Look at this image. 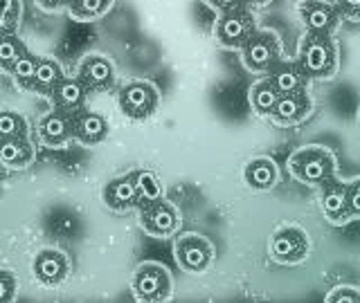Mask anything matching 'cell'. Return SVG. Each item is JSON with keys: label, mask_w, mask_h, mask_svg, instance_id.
<instances>
[{"label": "cell", "mask_w": 360, "mask_h": 303, "mask_svg": "<svg viewBox=\"0 0 360 303\" xmlns=\"http://www.w3.org/2000/svg\"><path fill=\"white\" fill-rule=\"evenodd\" d=\"M288 173L302 184L322 187L335 177V155L322 144H307L288 155Z\"/></svg>", "instance_id": "1"}, {"label": "cell", "mask_w": 360, "mask_h": 303, "mask_svg": "<svg viewBox=\"0 0 360 303\" xmlns=\"http://www.w3.org/2000/svg\"><path fill=\"white\" fill-rule=\"evenodd\" d=\"M297 63L309 79H333L338 72V45L333 36H318V34H304L297 45Z\"/></svg>", "instance_id": "2"}, {"label": "cell", "mask_w": 360, "mask_h": 303, "mask_svg": "<svg viewBox=\"0 0 360 303\" xmlns=\"http://www.w3.org/2000/svg\"><path fill=\"white\" fill-rule=\"evenodd\" d=\"M239 54H241V63L245 70L255 74H268L281 59H284L281 39L273 29H255L252 36L243 43Z\"/></svg>", "instance_id": "3"}, {"label": "cell", "mask_w": 360, "mask_h": 303, "mask_svg": "<svg viewBox=\"0 0 360 303\" xmlns=\"http://www.w3.org/2000/svg\"><path fill=\"white\" fill-rule=\"evenodd\" d=\"M172 288L174 281L169 269L162 263L146 261L135 267V272L131 276V290L135 301L144 303H160L172 299Z\"/></svg>", "instance_id": "4"}, {"label": "cell", "mask_w": 360, "mask_h": 303, "mask_svg": "<svg viewBox=\"0 0 360 303\" xmlns=\"http://www.w3.org/2000/svg\"><path fill=\"white\" fill-rule=\"evenodd\" d=\"M311 254V238L300 224L279 227L268 243V256L279 265H300Z\"/></svg>", "instance_id": "5"}, {"label": "cell", "mask_w": 360, "mask_h": 303, "mask_svg": "<svg viewBox=\"0 0 360 303\" xmlns=\"http://www.w3.org/2000/svg\"><path fill=\"white\" fill-rule=\"evenodd\" d=\"M117 104L124 117L133 121H144L158 110L160 93H158V88L151 81L133 79V81L122 86V90L117 93Z\"/></svg>", "instance_id": "6"}, {"label": "cell", "mask_w": 360, "mask_h": 303, "mask_svg": "<svg viewBox=\"0 0 360 303\" xmlns=\"http://www.w3.org/2000/svg\"><path fill=\"white\" fill-rule=\"evenodd\" d=\"M174 256L189 274H205L214 263V245L202 234H178L174 241Z\"/></svg>", "instance_id": "7"}, {"label": "cell", "mask_w": 360, "mask_h": 303, "mask_svg": "<svg viewBox=\"0 0 360 303\" xmlns=\"http://www.w3.org/2000/svg\"><path fill=\"white\" fill-rule=\"evenodd\" d=\"M257 29V22L250 9H232L219 14L217 22H214V41H217L223 50H236L243 48V43L252 36Z\"/></svg>", "instance_id": "8"}, {"label": "cell", "mask_w": 360, "mask_h": 303, "mask_svg": "<svg viewBox=\"0 0 360 303\" xmlns=\"http://www.w3.org/2000/svg\"><path fill=\"white\" fill-rule=\"evenodd\" d=\"M140 224L149 236L169 238L180 229V211L169 200L160 198L140 207Z\"/></svg>", "instance_id": "9"}, {"label": "cell", "mask_w": 360, "mask_h": 303, "mask_svg": "<svg viewBox=\"0 0 360 303\" xmlns=\"http://www.w3.org/2000/svg\"><path fill=\"white\" fill-rule=\"evenodd\" d=\"M297 16L304 29L309 34H318V36H333V32L342 20L335 5L326 3V0H300Z\"/></svg>", "instance_id": "10"}, {"label": "cell", "mask_w": 360, "mask_h": 303, "mask_svg": "<svg viewBox=\"0 0 360 303\" xmlns=\"http://www.w3.org/2000/svg\"><path fill=\"white\" fill-rule=\"evenodd\" d=\"M77 79L88 88V93H104L115 86V65L101 54H88L79 63Z\"/></svg>", "instance_id": "11"}, {"label": "cell", "mask_w": 360, "mask_h": 303, "mask_svg": "<svg viewBox=\"0 0 360 303\" xmlns=\"http://www.w3.org/2000/svg\"><path fill=\"white\" fill-rule=\"evenodd\" d=\"M320 209L324 218L333 227H342V224L352 222V209H349V196H347V182L342 180H329L320 187Z\"/></svg>", "instance_id": "12"}, {"label": "cell", "mask_w": 360, "mask_h": 303, "mask_svg": "<svg viewBox=\"0 0 360 303\" xmlns=\"http://www.w3.org/2000/svg\"><path fill=\"white\" fill-rule=\"evenodd\" d=\"M313 110V99L307 93H290V95H279L277 104L270 112V121L275 126L281 128H290V126H300V123L311 115Z\"/></svg>", "instance_id": "13"}, {"label": "cell", "mask_w": 360, "mask_h": 303, "mask_svg": "<svg viewBox=\"0 0 360 303\" xmlns=\"http://www.w3.org/2000/svg\"><path fill=\"white\" fill-rule=\"evenodd\" d=\"M39 142L48 149H63L75 140V126L72 115L63 110H52L45 117H41L37 126Z\"/></svg>", "instance_id": "14"}, {"label": "cell", "mask_w": 360, "mask_h": 303, "mask_svg": "<svg viewBox=\"0 0 360 303\" xmlns=\"http://www.w3.org/2000/svg\"><path fill=\"white\" fill-rule=\"evenodd\" d=\"M32 272L45 288H56L70 274V261L59 250H41L32 263Z\"/></svg>", "instance_id": "15"}, {"label": "cell", "mask_w": 360, "mask_h": 303, "mask_svg": "<svg viewBox=\"0 0 360 303\" xmlns=\"http://www.w3.org/2000/svg\"><path fill=\"white\" fill-rule=\"evenodd\" d=\"M72 126H75V142L84 146H97L106 142L108 137V121L104 115L93 110H79L72 115Z\"/></svg>", "instance_id": "16"}, {"label": "cell", "mask_w": 360, "mask_h": 303, "mask_svg": "<svg viewBox=\"0 0 360 303\" xmlns=\"http://www.w3.org/2000/svg\"><path fill=\"white\" fill-rule=\"evenodd\" d=\"M86 95H88V88L79 81L77 76H63L61 81L52 88L48 99L54 106V110H63V112L75 115V112L84 110Z\"/></svg>", "instance_id": "17"}, {"label": "cell", "mask_w": 360, "mask_h": 303, "mask_svg": "<svg viewBox=\"0 0 360 303\" xmlns=\"http://www.w3.org/2000/svg\"><path fill=\"white\" fill-rule=\"evenodd\" d=\"M268 79L273 81L279 95H290V93H307L311 79L309 74L302 70V65L295 61L281 59L273 70L268 72Z\"/></svg>", "instance_id": "18"}, {"label": "cell", "mask_w": 360, "mask_h": 303, "mask_svg": "<svg viewBox=\"0 0 360 303\" xmlns=\"http://www.w3.org/2000/svg\"><path fill=\"white\" fill-rule=\"evenodd\" d=\"M34 157H37V151L30 142V135L0 140V166L9 171H22L34 162Z\"/></svg>", "instance_id": "19"}, {"label": "cell", "mask_w": 360, "mask_h": 303, "mask_svg": "<svg viewBox=\"0 0 360 303\" xmlns=\"http://www.w3.org/2000/svg\"><path fill=\"white\" fill-rule=\"evenodd\" d=\"M243 182L252 191H270L279 182V168L273 157H252L243 166Z\"/></svg>", "instance_id": "20"}, {"label": "cell", "mask_w": 360, "mask_h": 303, "mask_svg": "<svg viewBox=\"0 0 360 303\" xmlns=\"http://www.w3.org/2000/svg\"><path fill=\"white\" fill-rule=\"evenodd\" d=\"M104 202L112 211H127L133 207H140V198H138V191H135L133 175L129 173V175L110 180L104 187Z\"/></svg>", "instance_id": "21"}, {"label": "cell", "mask_w": 360, "mask_h": 303, "mask_svg": "<svg viewBox=\"0 0 360 303\" xmlns=\"http://www.w3.org/2000/svg\"><path fill=\"white\" fill-rule=\"evenodd\" d=\"M65 76L63 67L59 61L54 59H39V65H37V72H34V79L30 81V93H37V95H43L48 97L52 93V88L61 81Z\"/></svg>", "instance_id": "22"}, {"label": "cell", "mask_w": 360, "mask_h": 303, "mask_svg": "<svg viewBox=\"0 0 360 303\" xmlns=\"http://www.w3.org/2000/svg\"><path fill=\"white\" fill-rule=\"evenodd\" d=\"M248 99H250V108L257 112V115L268 119L270 112H273V108H275V104H277V99H279V93H277V88L273 86V81L266 76V79H262V81L252 83Z\"/></svg>", "instance_id": "23"}, {"label": "cell", "mask_w": 360, "mask_h": 303, "mask_svg": "<svg viewBox=\"0 0 360 303\" xmlns=\"http://www.w3.org/2000/svg\"><path fill=\"white\" fill-rule=\"evenodd\" d=\"M131 175H133L135 191H138V198H140V207L165 198V187H162L160 177H158L155 171H149V168H140V171H133Z\"/></svg>", "instance_id": "24"}, {"label": "cell", "mask_w": 360, "mask_h": 303, "mask_svg": "<svg viewBox=\"0 0 360 303\" xmlns=\"http://www.w3.org/2000/svg\"><path fill=\"white\" fill-rule=\"evenodd\" d=\"M112 7V0H70L68 11L70 16L84 22H93L104 18Z\"/></svg>", "instance_id": "25"}, {"label": "cell", "mask_w": 360, "mask_h": 303, "mask_svg": "<svg viewBox=\"0 0 360 303\" xmlns=\"http://www.w3.org/2000/svg\"><path fill=\"white\" fill-rule=\"evenodd\" d=\"M37 65H39V56L32 54V52H25L14 65L9 67L7 74L11 76V81H14L16 86H20L22 90H27L30 81L34 79V72H37Z\"/></svg>", "instance_id": "26"}, {"label": "cell", "mask_w": 360, "mask_h": 303, "mask_svg": "<svg viewBox=\"0 0 360 303\" xmlns=\"http://www.w3.org/2000/svg\"><path fill=\"white\" fill-rule=\"evenodd\" d=\"M25 52H27V48H25V43L18 39V34L3 36L0 39V70L7 72Z\"/></svg>", "instance_id": "27"}, {"label": "cell", "mask_w": 360, "mask_h": 303, "mask_svg": "<svg viewBox=\"0 0 360 303\" xmlns=\"http://www.w3.org/2000/svg\"><path fill=\"white\" fill-rule=\"evenodd\" d=\"M20 135H30L27 119L16 110H0V140L20 137Z\"/></svg>", "instance_id": "28"}, {"label": "cell", "mask_w": 360, "mask_h": 303, "mask_svg": "<svg viewBox=\"0 0 360 303\" xmlns=\"http://www.w3.org/2000/svg\"><path fill=\"white\" fill-rule=\"evenodd\" d=\"M20 22V0H0V39L16 34Z\"/></svg>", "instance_id": "29"}, {"label": "cell", "mask_w": 360, "mask_h": 303, "mask_svg": "<svg viewBox=\"0 0 360 303\" xmlns=\"http://www.w3.org/2000/svg\"><path fill=\"white\" fill-rule=\"evenodd\" d=\"M326 303H360V288L356 285H335L324 297Z\"/></svg>", "instance_id": "30"}, {"label": "cell", "mask_w": 360, "mask_h": 303, "mask_svg": "<svg viewBox=\"0 0 360 303\" xmlns=\"http://www.w3.org/2000/svg\"><path fill=\"white\" fill-rule=\"evenodd\" d=\"M18 292V278L7 272V269H0V303H9L16 299Z\"/></svg>", "instance_id": "31"}, {"label": "cell", "mask_w": 360, "mask_h": 303, "mask_svg": "<svg viewBox=\"0 0 360 303\" xmlns=\"http://www.w3.org/2000/svg\"><path fill=\"white\" fill-rule=\"evenodd\" d=\"M342 20L349 22H360V0H333Z\"/></svg>", "instance_id": "32"}, {"label": "cell", "mask_w": 360, "mask_h": 303, "mask_svg": "<svg viewBox=\"0 0 360 303\" xmlns=\"http://www.w3.org/2000/svg\"><path fill=\"white\" fill-rule=\"evenodd\" d=\"M347 196L349 209H352V220H360V177L347 180Z\"/></svg>", "instance_id": "33"}, {"label": "cell", "mask_w": 360, "mask_h": 303, "mask_svg": "<svg viewBox=\"0 0 360 303\" xmlns=\"http://www.w3.org/2000/svg\"><path fill=\"white\" fill-rule=\"evenodd\" d=\"M205 3L214 9L223 14V11H232V9H241L243 7V0H205Z\"/></svg>", "instance_id": "34"}, {"label": "cell", "mask_w": 360, "mask_h": 303, "mask_svg": "<svg viewBox=\"0 0 360 303\" xmlns=\"http://www.w3.org/2000/svg\"><path fill=\"white\" fill-rule=\"evenodd\" d=\"M39 5L45 11H61V9H68L70 0H39Z\"/></svg>", "instance_id": "35"}, {"label": "cell", "mask_w": 360, "mask_h": 303, "mask_svg": "<svg viewBox=\"0 0 360 303\" xmlns=\"http://www.w3.org/2000/svg\"><path fill=\"white\" fill-rule=\"evenodd\" d=\"M273 0H243V7L245 9H250V11H255V9H264V7H268Z\"/></svg>", "instance_id": "36"}, {"label": "cell", "mask_w": 360, "mask_h": 303, "mask_svg": "<svg viewBox=\"0 0 360 303\" xmlns=\"http://www.w3.org/2000/svg\"><path fill=\"white\" fill-rule=\"evenodd\" d=\"M358 123H360V110H358Z\"/></svg>", "instance_id": "37"}]
</instances>
